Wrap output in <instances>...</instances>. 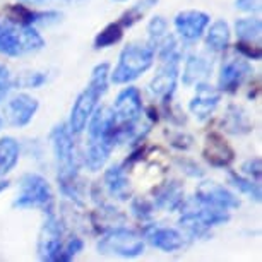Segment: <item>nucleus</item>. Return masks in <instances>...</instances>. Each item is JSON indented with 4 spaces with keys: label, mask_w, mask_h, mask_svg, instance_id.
I'll return each mask as SVG.
<instances>
[{
    "label": "nucleus",
    "mask_w": 262,
    "mask_h": 262,
    "mask_svg": "<svg viewBox=\"0 0 262 262\" xmlns=\"http://www.w3.org/2000/svg\"><path fill=\"white\" fill-rule=\"evenodd\" d=\"M123 36V26L120 23H112L98 33V36L95 38V48H108L112 45L118 43Z\"/></svg>",
    "instance_id": "b1692460"
},
{
    "label": "nucleus",
    "mask_w": 262,
    "mask_h": 262,
    "mask_svg": "<svg viewBox=\"0 0 262 262\" xmlns=\"http://www.w3.org/2000/svg\"><path fill=\"white\" fill-rule=\"evenodd\" d=\"M105 185L108 194L117 199H127L128 194V177L125 170L118 165H113L105 173Z\"/></svg>",
    "instance_id": "6ab92c4d"
},
{
    "label": "nucleus",
    "mask_w": 262,
    "mask_h": 262,
    "mask_svg": "<svg viewBox=\"0 0 262 262\" xmlns=\"http://www.w3.org/2000/svg\"><path fill=\"white\" fill-rule=\"evenodd\" d=\"M39 108V103L36 98L21 93L9 100L6 105V117L11 125L14 127H24L33 120Z\"/></svg>",
    "instance_id": "ddd939ff"
},
{
    "label": "nucleus",
    "mask_w": 262,
    "mask_h": 262,
    "mask_svg": "<svg viewBox=\"0 0 262 262\" xmlns=\"http://www.w3.org/2000/svg\"><path fill=\"white\" fill-rule=\"evenodd\" d=\"M147 34H149V43L155 48H158V45L168 34V23L161 16L152 17L151 23L147 24Z\"/></svg>",
    "instance_id": "bb28decb"
},
{
    "label": "nucleus",
    "mask_w": 262,
    "mask_h": 262,
    "mask_svg": "<svg viewBox=\"0 0 262 262\" xmlns=\"http://www.w3.org/2000/svg\"><path fill=\"white\" fill-rule=\"evenodd\" d=\"M212 69V62L204 55H189L185 62V69H184V81L185 86H190V84H197L201 82L202 79H206L209 76Z\"/></svg>",
    "instance_id": "a211bd4d"
},
{
    "label": "nucleus",
    "mask_w": 262,
    "mask_h": 262,
    "mask_svg": "<svg viewBox=\"0 0 262 262\" xmlns=\"http://www.w3.org/2000/svg\"><path fill=\"white\" fill-rule=\"evenodd\" d=\"M45 39L36 29L14 21H0V53L7 57H21L39 52Z\"/></svg>",
    "instance_id": "20e7f679"
},
{
    "label": "nucleus",
    "mask_w": 262,
    "mask_h": 262,
    "mask_svg": "<svg viewBox=\"0 0 262 262\" xmlns=\"http://www.w3.org/2000/svg\"><path fill=\"white\" fill-rule=\"evenodd\" d=\"M221 100V93L216 90V88L209 86L206 82H197L195 88V96L192 98L189 110L192 112L197 120L204 122L211 117V113H214V110L220 105Z\"/></svg>",
    "instance_id": "2eb2a0df"
},
{
    "label": "nucleus",
    "mask_w": 262,
    "mask_h": 262,
    "mask_svg": "<svg viewBox=\"0 0 262 262\" xmlns=\"http://www.w3.org/2000/svg\"><path fill=\"white\" fill-rule=\"evenodd\" d=\"M62 247V230L53 212H47V220L41 226L38 238V255L41 260H57Z\"/></svg>",
    "instance_id": "9b49d317"
},
{
    "label": "nucleus",
    "mask_w": 262,
    "mask_h": 262,
    "mask_svg": "<svg viewBox=\"0 0 262 262\" xmlns=\"http://www.w3.org/2000/svg\"><path fill=\"white\" fill-rule=\"evenodd\" d=\"M182 189L177 184H168L163 189L156 192L155 197V206H158L160 209H166V211H175L177 207L182 204Z\"/></svg>",
    "instance_id": "5701e85b"
},
{
    "label": "nucleus",
    "mask_w": 262,
    "mask_h": 262,
    "mask_svg": "<svg viewBox=\"0 0 262 262\" xmlns=\"http://www.w3.org/2000/svg\"><path fill=\"white\" fill-rule=\"evenodd\" d=\"M242 170H244V173L249 179L252 180H259L260 179V161L257 160H249L247 163H244V166H242Z\"/></svg>",
    "instance_id": "2f4dec72"
},
{
    "label": "nucleus",
    "mask_w": 262,
    "mask_h": 262,
    "mask_svg": "<svg viewBox=\"0 0 262 262\" xmlns=\"http://www.w3.org/2000/svg\"><path fill=\"white\" fill-rule=\"evenodd\" d=\"M230 182H231V185L236 187L242 194H245L249 199H254L259 202L260 201V187L259 184H255L252 179H244V177H240V175H236V173H230Z\"/></svg>",
    "instance_id": "a878e982"
},
{
    "label": "nucleus",
    "mask_w": 262,
    "mask_h": 262,
    "mask_svg": "<svg viewBox=\"0 0 262 262\" xmlns=\"http://www.w3.org/2000/svg\"><path fill=\"white\" fill-rule=\"evenodd\" d=\"M72 132L69 130L66 123L55 125L50 134L53 156L57 163V177L62 185V190L69 195H76L74 185L77 177V163H76V147L72 142Z\"/></svg>",
    "instance_id": "f03ea898"
},
{
    "label": "nucleus",
    "mask_w": 262,
    "mask_h": 262,
    "mask_svg": "<svg viewBox=\"0 0 262 262\" xmlns=\"http://www.w3.org/2000/svg\"><path fill=\"white\" fill-rule=\"evenodd\" d=\"M12 88V81H11V74H9L7 67L0 63V101L7 96L9 90Z\"/></svg>",
    "instance_id": "7c9ffc66"
},
{
    "label": "nucleus",
    "mask_w": 262,
    "mask_h": 262,
    "mask_svg": "<svg viewBox=\"0 0 262 262\" xmlns=\"http://www.w3.org/2000/svg\"><path fill=\"white\" fill-rule=\"evenodd\" d=\"M0 128H2V118H0Z\"/></svg>",
    "instance_id": "f704fd0d"
},
{
    "label": "nucleus",
    "mask_w": 262,
    "mask_h": 262,
    "mask_svg": "<svg viewBox=\"0 0 262 262\" xmlns=\"http://www.w3.org/2000/svg\"><path fill=\"white\" fill-rule=\"evenodd\" d=\"M252 74V67L245 58H230L223 63L217 77V88L220 91L233 93L244 84V81Z\"/></svg>",
    "instance_id": "4468645a"
},
{
    "label": "nucleus",
    "mask_w": 262,
    "mask_h": 262,
    "mask_svg": "<svg viewBox=\"0 0 262 262\" xmlns=\"http://www.w3.org/2000/svg\"><path fill=\"white\" fill-rule=\"evenodd\" d=\"M47 82V76L43 72H34V74H26L24 77L17 79L19 86L24 88H39L41 84Z\"/></svg>",
    "instance_id": "c85d7f7f"
},
{
    "label": "nucleus",
    "mask_w": 262,
    "mask_h": 262,
    "mask_svg": "<svg viewBox=\"0 0 262 262\" xmlns=\"http://www.w3.org/2000/svg\"><path fill=\"white\" fill-rule=\"evenodd\" d=\"M147 242L163 252H177L184 247V236L173 228H161V226H147L144 230Z\"/></svg>",
    "instance_id": "dca6fc26"
},
{
    "label": "nucleus",
    "mask_w": 262,
    "mask_h": 262,
    "mask_svg": "<svg viewBox=\"0 0 262 262\" xmlns=\"http://www.w3.org/2000/svg\"><path fill=\"white\" fill-rule=\"evenodd\" d=\"M206 45L211 52L220 53L225 52L230 45V26L223 19H217L211 24L209 31L206 34Z\"/></svg>",
    "instance_id": "aec40b11"
},
{
    "label": "nucleus",
    "mask_w": 262,
    "mask_h": 262,
    "mask_svg": "<svg viewBox=\"0 0 262 262\" xmlns=\"http://www.w3.org/2000/svg\"><path fill=\"white\" fill-rule=\"evenodd\" d=\"M82 240L81 238H77V236H74V238H71L67 242V245L66 247H60V252H58V255H57V260H71L74 259L79 252L82 250Z\"/></svg>",
    "instance_id": "cd10ccee"
},
{
    "label": "nucleus",
    "mask_w": 262,
    "mask_h": 262,
    "mask_svg": "<svg viewBox=\"0 0 262 262\" xmlns=\"http://www.w3.org/2000/svg\"><path fill=\"white\" fill-rule=\"evenodd\" d=\"M158 4V0H141V2H137L134 7L128 9V11L123 14V16L120 17V24L123 28H130L134 26V24L137 21H141L142 16L149 11V9H152Z\"/></svg>",
    "instance_id": "393cba45"
},
{
    "label": "nucleus",
    "mask_w": 262,
    "mask_h": 262,
    "mask_svg": "<svg viewBox=\"0 0 262 262\" xmlns=\"http://www.w3.org/2000/svg\"><path fill=\"white\" fill-rule=\"evenodd\" d=\"M209 16L202 11H182L175 16V29L179 36L185 41H195L204 34L206 28L209 26Z\"/></svg>",
    "instance_id": "f8f14e48"
},
{
    "label": "nucleus",
    "mask_w": 262,
    "mask_h": 262,
    "mask_svg": "<svg viewBox=\"0 0 262 262\" xmlns=\"http://www.w3.org/2000/svg\"><path fill=\"white\" fill-rule=\"evenodd\" d=\"M206 160L211 163L212 166H228L231 160H233V151L230 149V146L223 141V137L217 134H212L207 137L206 149H204Z\"/></svg>",
    "instance_id": "f3484780"
},
{
    "label": "nucleus",
    "mask_w": 262,
    "mask_h": 262,
    "mask_svg": "<svg viewBox=\"0 0 262 262\" xmlns=\"http://www.w3.org/2000/svg\"><path fill=\"white\" fill-rule=\"evenodd\" d=\"M19 195L14 201V207L31 209L38 207L43 212H53V192L50 184L38 173H26L19 184Z\"/></svg>",
    "instance_id": "0eeeda50"
},
{
    "label": "nucleus",
    "mask_w": 262,
    "mask_h": 262,
    "mask_svg": "<svg viewBox=\"0 0 262 262\" xmlns=\"http://www.w3.org/2000/svg\"><path fill=\"white\" fill-rule=\"evenodd\" d=\"M156 48L147 43H130L122 50L117 67L110 74L113 84H128L141 77L152 66Z\"/></svg>",
    "instance_id": "39448f33"
},
{
    "label": "nucleus",
    "mask_w": 262,
    "mask_h": 262,
    "mask_svg": "<svg viewBox=\"0 0 262 262\" xmlns=\"http://www.w3.org/2000/svg\"><path fill=\"white\" fill-rule=\"evenodd\" d=\"M230 220L228 211L214 209V207L201 206V209L189 211L179 220V225L192 236L204 235L212 226L223 225Z\"/></svg>",
    "instance_id": "1a4fd4ad"
},
{
    "label": "nucleus",
    "mask_w": 262,
    "mask_h": 262,
    "mask_svg": "<svg viewBox=\"0 0 262 262\" xmlns=\"http://www.w3.org/2000/svg\"><path fill=\"white\" fill-rule=\"evenodd\" d=\"M235 29H236L238 41L250 43V45L257 43V45H259L260 33H262V23L259 19H254V17L238 19V21L235 23Z\"/></svg>",
    "instance_id": "4be33fe9"
},
{
    "label": "nucleus",
    "mask_w": 262,
    "mask_h": 262,
    "mask_svg": "<svg viewBox=\"0 0 262 262\" xmlns=\"http://www.w3.org/2000/svg\"><path fill=\"white\" fill-rule=\"evenodd\" d=\"M195 199L201 206L214 207V209L221 211H231L240 206V201L228 189H225L216 182H202L197 187Z\"/></svg>",
    "instance_id": "9d476101"
},
{
    "label": "nucleus",
    "mask_w": 262,
    "mask_h": 262,
    "mask_svg": "<svg viewBox=\"0 0 262 262\" xmlns=\"http://www.w3.org/2000/svg\"><path fill=\"white\" fill-rule=\"evenodd\" d=\"M19 161V144L14 137L0 139V177L6 175L17 165Z\"/></svg>",
    "instance_id": "412c9836"
},
{
    "label": "nucleus",
    "mask_w": 262,
    "mask_h": 262,
    "mask_svg": "<svg viewBox=\"0 0 262 262\" xmlns=\"http://www.w3.org/2000/svg\"><path fill=\"white\" fill-rule=\"evenodd\" d=\"M108 81H110V66L106 62L98 63L91 72L90 84L77 96V100L74 101L71 118H69V130L72 134H81L86 128L88 120H90L95 108L98 106V101L106 95Z\"/></svg>",
    "instance_id": "f257e3e1"
},
{
    "label": "nucleus",
    "mask_w": 262,
    "mask_h": 262,
    "mask_svg": "<svg viewBox=\"0 0 262 262\" xmlns=\"http://www.w3.org/2000/svg\"><path fill=\"white\" fill-rule=\"evenodd\" d=\"M236 9L244 12H259L260 11V0H236Z\"/></svg>",
    "instance_id": "473e14b6"
},
{
    "label": "nucleus",
    "mask_w": 262,
    "mask_h": 262,
    "mask_svg": "<svg viewBox=\"0 0 262 262\" xmlns=\"http://www.w3.org/2000/svg\"><path fill=\"white\" fill-rule=\"evenodd\" d=\"M115 2H123V0H115Z\"/></svg>",
    "instance_id": "c9c22d12"
},
{
    "label": "nucleus",
    "mask_w": 262,
    "mask_h": 262,
    "mask_svg": "<svg viewBox=\"0 0 262 262\" xmlns=\"http://www.w3.org/2000/svg\"><path fill=\"white\" fill-rule=\"evenodd\" d=\"M100 254H113L120 257H137L144 252V240L128 228H115L103 235L98 242Z\"/></svg>",
    "instance_id": "6e6552de"
},
{
    "label": "nucleus",
    "mask_w": 262,
    "mask_h": 262,
    "mask_svg": "<svg viewBox=\"0 0 262 262\" xmlns=\"http://www.w3.org/2000/svg\"><path fill=\"white\" fill-rule=\"evenodd\" d=\"M158 50H160L161 66L149 84V91L152 96L161 98L163 101H168L171 98L173 91H175L177 79H179L180 52L175 38L170 36V34H166L165 39L158 45Z\"/></svg>",
    "instance_id": "7ed1b4c3"
},
{
    "label": "nucleus",
    "mask_w": 262,
    "mask_h": 262,
    "mask_svg": "<svg viewBox=\"0 0 262 262\" xmlns=\"http://www.w3.org/2000/svg\"><path fill=\"white\" fill-rule=\"evenodd\" d=\"M236 50H238L242 55L245 58H249V60H260L262 53H260V47H252L250 43H242L238 41L236 43Z\"/></svg>",
    "instance_id": "c756f323"
},
{
    "label": "nucleus",
    "mask_w": 262,
    "mask_h": 262,
    "mask_svg": "<svg viewBox=\"0 0 262 262\" xmlns=\"http://www.w3.org/2000/svg\"><path fill=\"white\" fill-rule=\"evenodd\" d=\"M19 2H24V4H33V6H52V4L67 2V0H19Z\"/></svg>",
    "instance_id": "72a5a7b5"
},
{
    "label": "nucleus",
    "mask_w": 262,
    "mask_h": 262,
    "mask_svg": "<svg viewBox=\"0 0 262 262\" xmlns=\"http://www.w3.org/2000/svg\"><path fill=\"white\" fill-rule=\"evenodd\" d=\"M113 125L118 130L120 141L127 139L130 132H134L136 123L142 115L141 93L137 88H125L117 96L115 103L110 108Z\"/></svg>",
    "instance_id": "423d86ee"
}]
</instances>
